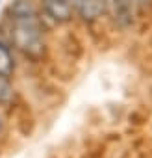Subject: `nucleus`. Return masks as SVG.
Masks as SVG:
<instances>
[{"mask_svg":"<svg viewBox=\"0 0 152 158\" xmlns=\"http://www.w3.org/2000/svg\"><path fill=\"white\" fill-rule=\"evenodd\" d=\"M8 35L11 45L28 58L39 60L45 54L46 45L41 21L35 15L32 4H28L26 0H19L15 6H11Z\"/></svg>","mask_w":152,"mask_h":158,"instance_id":"obj_1","label":"nucleus"},{"mask_svg":"<svg viewBox=\"0 0 152 158\" xmlns=\"http://www.w3.org/2000/svg\"><path fill=\"white\" fill-rule=\"evenodd\" d=\"M45 13L58 24H65L72 19L74 4L72 0H43Z\"/></svg>","mask_w":152,"mask_h":158,"instance_id":"obj_2","label":"nucleus"},{"mask_svg":"<svg viewBox=\"0 0 152 158\" xmlns=\"http://www.w3.org/2000/svg\"><path fill=\"white\" fill-rule=\"evenodd\" d=\"M111 8L115 10V15L121 21L130 23L134 10L139 8V0H111Z\"/></svg>","mask_w":152,"mask_h":158,"instance_id":"obj_3","label":"nucleus"},{"mask_svg":"<svg viewBox=\"0 0 152 158\" xmlns=\"http://www.w3.org/2000/svg\"><path fill=\"white\" fill-rule=\"evenodd\" d=\"M15 71V61L11 56V50L6 43L0 41V76L10 78Z\"/></svg>","mask_w":152,"mask_h":158,"instance_id":"obj_4","label":"nucleus"},{"mask_svg":"<svg viewBox=\"0 0 152 158\" xmlns=\"http://www.w3.org/2000/svg\"><path fill=\"white\" fill-rule=\"evenodd\" d=\"M15 99V89L10 84V78L0 76V104H10Z\"/></svg>","mask_w":152,"mask_h":158,"instance_id":"obj_5","label":"nucleus"},{"mask_svg":"<svg viewBox=\"0 0 152 158\" xmlns=\"http://www.w3.org/2000/svg\"><path fill=\"white\" fill-rule=\"evenodd\" d=\"M152 2V0H139V8H145V6H148Z\"/></svg>","mask_w":152,"mask_h":158,"instance_id":"obj_6","label":"nucleus"},{"mask_svg":"<svg viewBox=\"0 0 152 158\" xmlns=\"http://www.w3.org/2000/svg\"><path fill=\"white\" fill-rule=\"evenodd\" d=\"M78 2H80V0H72V4H74V6H76V4H78ZM74 11H76V10H74Z\"/></svg>","mask_w":152,"mask_h":158,"instance_id":"obj_7","label":"nucleus"},{"mask_svg":"<svg viewBox=\"0 0 152 158\" xmlns=\"http://www.w3.org/2000/svg\"><path fill=\"white\" fill-rule=\"evenodd\" d=\"M0 128H2V123H0Z\"/></svg>","mask_w":152,"mask_h":158,"instance_id":"obj_8","label":"nucleus"},{"mask_svg":"<svg viewBox=\"0 0 152 158\" xmlns=\"http://www.w3.org/2000/svg\"><path fill=\"white\" fill-rule=\"evenodd\" d=\"M0 2H2V0H0Z\"/></svg>","mask_w":152,"mask_h":158,"instance_id":"obj_9","label":"nucleus"}]
</instances>
